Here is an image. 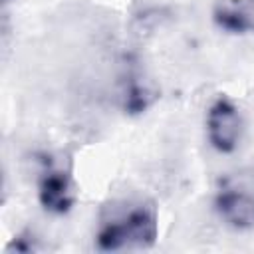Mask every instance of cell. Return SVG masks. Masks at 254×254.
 <instances>
[{
	"label": "cell",
	"mask_w": 254,
	"mask_h": 254,
	"mask_svg": "<svg viewBox=\"0 0 254 254\" xmlns=\"http://www.w3.org/2000/svg\"><path fill=\"white\" fill-rule=\"evenodd\" d=\"M157 240V214L153 206H135L127 214L105 222L97 232L101 250L147 248Z\"/></svg>",
	"instance_id": "6da1fadb"
},
{
	"label": "cell",
	"mask_w": 254,
	"mask_h": 254,
	"mask_svg": "<svg viewBox=\"0 0 254 254\" xmlns=\"http://www.w3.org/2000/svg\"><path fill=\"white\" fill-rule=\"evenodd\" d=\"M212 20L232 34H254V0H216Z\"/></svg>",
	"instance_id": "5b68a950"
},
{
	"label": "cell",
	"mask_w": 254,
	"mask_h": 254,
	"mask_svg": "<svg viewBox=\"0 0 254 254\" xmlns=\"http://www.w3.org/2000/svg\"><path fill=\"white\" fill-rule=\"evenodd\" d=\"M214 208L232 228L244 230L254 226V194L238 187L222 183L214 198Z\"/></svg>",
	"instance_id": "3957f363"
},
{
	"label": "cell",
	"mask_w": 254,
	"mask_h": 254,
	"mask_svg": "<svg viewBox=\"0 0 254 254\" xmlns=\"http://www.w3.org/2000/svg\"><path fill=\"white\" fill-rule=\"evenodd\" d=\"M38 198H40V204L50 212H56V214L67 212L75 200L69 175L58 169L46 171L38 185Z\"/></svg>",
	"instance_id": "277c9868"
},
{
	"label": "cell",
	"mask_w": 254,
	"mask_h": 254,
	"mask_svg": "<svg viewBox=\"0 0 254 254\" xmlns=\"http://www.w3.org/2000/svg\"><path fill=\"white\" fill-rule=\"evenodd\" d=\"M206 133L210 145L220 153H232L242 135V117L228 97H218L206 115Z\"/></svg>",
	"instance_id": "7a4b0ae2"
}]
</instances>
